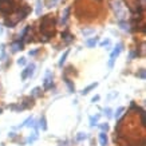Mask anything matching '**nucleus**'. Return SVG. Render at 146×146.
Segmentation results:
<instances>
[{"label":"nucleus","mask_w":146,"mask_h":146,"mask_svg":"<svg viewBox=\"0 0 146 146\" xmlns=\"http://www.w3.org/2000/svg\"><path fill=\"white\" fill-rule=\"evenodd\" d=\"M34 71H35V64H30V66L27 67L26 70H23L22 72V79L26 80L27 78H31L34 75Z\"/></svg>","instance_id":"obj_2"},{"label":"nucleus","mask_w":146,"mask_h":146,"mask_svg":"<svg viewBox=\"0 0 146 146\" xmlns=\"http://www.w3.org/2000/svg\"><path fill=\"white\" fill-rule=\"evenodd\" d=\"M137 76L139 78V79H145V70H143V68H141V70L137 72Z\"/></svg>","instance_id":"obj_20"},{"label":"nucleus","mask_w":146,"mask_h":146,"mask_svg":"<svg viewBox=\"0 0 146 146\" xmlns=\"http://www.w3.org/2000/svg\"><path fill=\"white\" fill-rule=\"evenodd\" d=\"M38 54V50H34V51H30V55H36Z\"/></svg>","instance_id":"obj_33"},{"label":"nucleus","mask_w":146,"mask_h":146,"mask_svg":"<svg viewBox=\"0 0 146 146\" xmlns=\"http://www.w3.org/2000/svg\"><path fill=\"white\" fill-rule=\"evenodd\" d=\"M123 110H125L123 107H119V109H118V110L115 111V114H114V117H115V118H118V117H119V115L122 114V113H123Z\"/></svg>","instance_id":"obj_22"},{"label":"nucleus","mask_w":146,"mask_h":146,"mask_svg":"<svg viewBox=\"0 0 146 146\" xmlns=\"http://www.w3.org/2000/svg\"><path fill=\"white\" fill-rule=\"evenodd\" d=\"M98 101H99V95H95V97H93V99H91L93 103H95V102H98Z\"/></svg>","instance_id":"obj_31"},{"label":"nucleus","mask_w":146,"mask_h":146,"mask_svg":"<svg viewBox=\"0 0 146 146\" xmlns=\"http://www.w3.org/2000/svg\"><path fill=\"white\" fill-rule=\"evenodd\" d=\"M99 142H101V146H107V135H106V133H103V131H102V133L99 134Z\"/></svg>","instance_id":"obj_6"},{"label":"nucleus","mask_w":146,"mask_h":146,"mask_svg":"<svg viewBox=\"0 0 146 146\" xmlns=\"http://www.w3.org/2000/svg\"><path fill=\"white\" fill-rule=\"evenodd\" d=\"M101 129L103 130V133H105V131H107V130H109V125H107V123H102L101 125Z\"/></svg>","instance_id":"obj_28"},{"label":"nucleus","mask_w":146,"mask_h":146,"mask_svg":"<svg viewBox=\"0 0 146 146\" xmlns=\"http://www.w3.org/2000/svg\"><path fill=\"white\" fill-rule=\"evenodd\" d=\"M103 114L106 115L107 118H111V117H113V114H111V110H110V109H105V110H103Z\"/></svg>","instance_id":"obj_21"},{"label":"nucleus","mask_w":146,"mask_h":146,"mask_svg":"<svg viewBox=\"0 0 146 146\" xmlns=\"http://www.w3.org/2000/svg\"><path fill=\"white\" fill-rule=\"evenodd\" d=\"M113 7L115 8V11H117V9H121L122 8V7H121V1H114V3H113Z\"/></svg>","instance_id":"obj_23"},{"label":"nucleus","mask_w":146,"mask_h":146,"mask_svg":"<svg viewBox=\"0 0 146 146\" xmlns=\"http://www.w3.org/2000/svg\"><path fill=\"white\" fill-rule=\"evenodd\" d=\"M15 8H16L15 0H0V13L7 15L12 12Z\"/></svg>","instance_id":"obj_1"},{"label":"nucleus","mask_w":146,"mask_h":146,"mask_svg":"<svg viewBox=\"0 0 146 146\" xmlns=\"http://www.w3.org/2000/svg\"><path fill=\"white\" fill-rule=\"evenodd\" d=\"M15 24H16L15 22H9V20H7V22H5V26L9 27V28H13V27H15Z\"/></svg>","instance_id":"obj_25"},{"label":"nucleus","mask_w":146,"mask_h":146,"mask_svg":"<svg viewBox=\"0 0 146 146\" xmlns=\"http://www.w3.org/2000/svg\"><path fill=\"white\" fill-rule=\"evenodd\" d=\"M34 105V102H32V98L30 97V98H26L24 101H23V109H27V107H30V106H32Z\"/></svg>","instance_id":"obj_9"},{"label":"nucleus","mask_w":146,"mask_h":146,"mask_svg":"<svg viewBox=\"0 0 146 146\" xmlns=\"http://www.w3.org/2000/svg\"><path fill=\"white\" fill-rule=\"evenodd\" d=\"M98 119H99V115H94V117H91L90 118V126H95L98 122Z\"/></svg>","instance_id":"obj_14"},{"label":"nucleus","mask_w":146,"mask_h":146,"mask_svg":"<svg viewBox=\"0 0 146 146\" xmlns=\"http://www.w3.org/2000/svg\"><path fill=\"white\" fill-rule=\"evenodd\" d=\"M30 11H31V8H30L28 5H24V7H23V8L19 11V13H18V20H23V19L30 13Z\"/></svg>","instance_id":"obj_4"},{"label":"nucleus","mask_w":146,"mask_h":146,"mask_svg":"<svg viewBox=\"0 0 146 146\" xmlns=\"http://www.w3.org/2000/svg\"><path fill=\"white\" fill-rule=\"evenodd\" d=\"M40 13H42V1L36 0V15H40Z\"/></svg>","instance_id":"obj_16"},{"label":"nucleus","mask_w":146,"mask_h":146,"mask_svg":"<svg viewBox=\"0 0 146 146\" xmlns=\"http://www.w3.org/2000/svg\"><path fill=\"white\" fill-rule=\"evenodd\" d=\"M82 34H83L84 36L90 35V34H94V30H83V31H82Z\"/></svg>","instance_id":"obj_26"},{"label":"nucleus","mask_w":146,"mask_h":146,"mask_svg":"<svg viewBox=\"0 0 146 146\" xmlns=\"http://www.w3.org/2000/svg\"><path fill=\"white\" fill-rule=\"evenodd\" d=\"M18 64H20V66H24L26 64V58H20L18 60Z\"/></svg>","instance_id":"obj_29"},{"label":"nucleus","mask_w":146,"mask_h":146,"mask_svg":"<svg viewBox=\"0 0 146 146\" xmlns=\"http://www.w3.org/2000/svg\"><path fill=\"white\" fill-rule=\"evenodd\" d=\"M109 44H110V40H103L101 43V46H109Z\"/></svg>","instance_id":"obj_32"},{"label":"nucleus","mask_w":146,"mask_h":146,"mask_svg":"<svg viewBox=\"0 0 146 146\" xmlns=\"http://www.w3.org/2000/svg\"><path fill=\"white\" fill-rule=\"evenodd\" d=\"M97 1H102V0H97Z\"/></svg>","instance_id":"obj_34"},{"label":"nucleus","mask_w":146,"mask_h":146,"mask_svg":"<svg viewBox=\"0 0 146 146\" xmlns=\"http://www.w3.org/2000/svg\"><path fill=\"white\" fill-rule=\"evenodd\" d=\"M43 84H44V89H50V87L52 86V74H51V71H47Z\"/></svg>","instance_id":"obj_5"},{"label":"nucleus","mask_w":146,"mask_h":146,"mask_svg":"<svg viewBox=\"0 0 146 146\" xmlns=\"http://www.w3.org/2000/svg\"><path fill=\"white\" fill-rule=\"evenodd\" d=\"M122 51V44H117V47H115V50L113 51V54H111V56H110V60H109V67H113V64H114V60H115V58L119 55V52Z\"/></svg>","instance_id":"obj_3"},{"label":"nucleus","mask_w":146,"mask_h":146,"mask_svg":"<svg viewBox=\"0 0 146 146\" xmlns=\"http://www.w3.org/2000/svg\"><path fill=\"white\" fill-rule=\"evenodd\" d=\"M40 94H42V89H40V87H35V89L32 90L31 91V95L32 97H40Z\"/></svg>","instance_id":"obj_12"},{"label":"nucleus","mask_w":146,"mask_h":146,"mask_svg":"<svg viewBox=\"0 0 146 146\" xmlns=\"http://www.w3.org/2000/svg\"><path fill=\"white\" fill-rule=\"evenodd\" d=\"M40 127H42V130H46V129H47V122H46V117H44V115L40 118Z\"/></svg>","instance_id":"obj_15"},{"label":"nucleus","mask_w":146,"mask_h":146,"mask_svg":"<svg viewBox=\"0 0 146 146\" xmlns=\"http://www.w3.org/2000/svg\"><path fill=\"white\" fill-rule=\"evenodd\" d=\"M119 26H121V28H122V30H125V31H127V30H129V24L126 22H123V20H121V22H119Z\"/></svg>","instance_id":"obj_19"},{"label":"nucleus","mask_w":146,"mask_h":146,"mask_svg":"<svg viewBox=\"0 0 146 146\" xmlns=\"http://www.w3.org/2000/svg\"><path fill=\"white\" fill-rule=\"evenodd\" d=\"M97 86H98V83H91V84H90V86H87L86 89H83V90H82V95H86V94H89L90 91H91V90H93V89H95Z\"/></svg>","instance_id":"obj_7"},{"label":"nucleus","mask_w":146,"mask_h":146,"mask_svg":"<svg viewBox=\"0 0 146 146\" xmlns=\"http://www.w3.org/2000/svg\"><path fill=\"white\" fill-rule=\"evenodd\" d=\"M138 55H139V54H138V51H137V52H135V51H131V52H130V56H129V58H130V59H134V58L138 56Z\"/></svg>","instance_id":"obj_30"},{"label":"nucleus","mask_w":146,"mask_h":146,"mask_svg":"<svg viewBox=\"0 0 146 146\" xmlns=\"http://www.w3.org/2000/svg\"><path fill=\"white\" fill-rule=\"evenodd\" d=\"M97 43H98V38L95 36V38H91V39L87 40V42H86V46L91 48V47H95V44H97Z\"/></svg>","instance_id":"obj_8"},{"label":"nucleus","mask_w":146,"mask_h":146,"mask_svg":"<svg viewBox=\"0 0 146 146\" xmlns=\"http://www.w3.org/2000/svg\"><path fill=\"white\" fill-rule=\"evenodd\" d=\"M19 50H23V44L20 42H15L12 43V52H18Z\"/></svg>","instance_id":"obj_10"},{"label":"nucleus","mask_w":146,"mask_h":146,"mask_svg":"<svg viewBox=\"0 0 146 146\" xmlns=\"http://www.w3.org/2000/svg\"><path fill=\"white\" fill-rule=\"evenodd\" d=\"M64 82H66L67 87H68V91H70V93H74V91H75V87H74V84L71 83V80L67 79V78H64Z\"/></svg>","instance_id":"obj_11"},{"label":"nucleus","mask_w":146,"mask_h":146,"mask_svg":"<svg viewBox=\"0 0 146 146\" xmlns=\"http://www.w3.org/2000/svg\"><path fill=\"white\" fill-rule=\"evenodd\" d=\"M86 138H87V134L82 133V131H80V133H78V135H76V139H78V141H84Z\"/></svg>","instance_id":"obj_18"},{"label":"nucleus","mask_w":146,"mask_h":146,"mask_svg":"<svg viewBox=\"0 0 146 146\" xmlns=\"http://www.w3.org/2000/svg\"><path fill=\"white\" fill-rule=\"evenodd\" d=\"M36 138H38V133H34V135L28 138V139H27V142H32V141H35Z\"/></svg>","instance_id":"obj_27"},{"label":"nucleus","mask_w":146,"mask_h":146,"mask_svg":"<svg viewBox=\"0 0 146 146\" xmlns=\"http://www.w3.org/2000/svg\"><path fill=\"white\" fill-rule=\"evenodd\" d=\"M56 3H58V0H50L48 3H47V4H48L47 7H50V8H51V7H55V4H56Z\"/></svg>","instance_id":"obj_24"},{"label":"nucleus","mask_w":146,"mask_h":146,"mask_svg":"<svg viewBox=\"0 0 146 146\" xmlns=\"http://www.w3.org/2000/svg\"><path fill=\"white\" fill-rule=\"evenodd\" d=\"M62 38H63L64 40H67V42H71V40H72V36H71L67 31H64V32L62 34Z\"/></svg>","instance_id":"obj_17"},{"label":"nucleus","mask_w":146,"mask_h":146,"mask_svg":"<svg viewBox=\"0 0 146 146\" xmlns=\"http://www.w3.org/2000/svg\"><path fill=\"white\" fill-rule=\"evenodd\" d=\"M68 52H70V51H68V50H67L66 52L63 54L62 56H60V60H59V66H63V63L66 62V59H67V56H68Z\"/></svg>","instance_id":"obj_13"}]
</instances>
